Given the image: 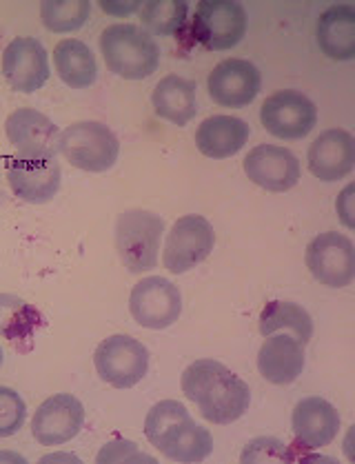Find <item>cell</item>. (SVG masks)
Wrapping results in <instances>:
<instances>
[{
    "label": "cell",
    "instance_id": "cell-1",
    "mask_svg": "<svg viewBox=\"0 0 355 464\" xmlns=\"http://www.w3.org/2000/svg\"><path fill=\"white\" fill-rule=\"evenodd\" d=\"M180 387L187 400L196 402L200 416L214 424H231L249 411V384L218 360L191 362L182 373Z\"/></svg>",
    "mask_w": 355,
    "mask_h": 464
},
{
    "label": "cell",
    "instance_id": "cell-2",
    "mask_svg": "<svg viewBox=\"0 0 355 464\" xmlns=\"http://www.w3.org/2000/svg\"><path fill=\"white\" fill-rule=\"evenodd\" d=\"M145 436L162 456L174 462H202L214 451L211 433L196 424L185 404L178 400H162L149 409L145 418Z\"/></svg>",
    "mask_w": 355,
    "mask_h": 464
},
{
    "label": "cell",
    "instance_id": "cell-3",
    "mask_svg": "<svg viewBox=\"0 0 355 464\" xmlns=\"http://www.w3.org/2000/svg\"><path fill=\"white\" fill-rule=\"evenodd\" d=\"M101 52L111 73L125 81H145L160 65V47L147 29L131 23L110 24L101 34Z\"/></svg>",
    "mask_w": 355,
    "mask_h": 464
},
{
    "label": "cell",
    "instance_id": "cell-4",
    "mask_svg": "<svg viewBox=\"0 0 355 464\" xmlns=\"http://www.w3.org/2000/svg\"><path fill=\"white\" fill-rule=\"evenodd\" d=\"M165 234V220L154 211L130 209L116 220V251L120 263L131 274L154 269Z\"/></svg>",
    "mask_w": 355,
    "mask_h": 464
},
{
    "label": "cell",
    "instance_id": "cell-5",
    "mask_svg": "<svg viewBox=\"0 0 355 464\" xmlns=\"http://www.w3.org/2000/svg\"><path fill=\"white\" fill-rule=\"evenodd\" d=\"M61 154L76 169L102 174L118 162L120 140L105 122L81 121L61 131Z\"/></svg>",
    "mask_w": 355,
    "mask_h": 464
},
{
    "label": "cell",
    "instance_id": "cell-6",
    "mask_svg": "<svg viewBox=\"0 0 355 464\" xmlns=\"http://www.w3.org/2000/svg\"><path fill=\"white\" fill-rule=\"evenodd\" d=\"M98 376L116 389H131L149 372V349L133 335L116 334L93 352Z\"/></svg>",
    "mask_w": 355,
    "mask_h": 464
},
{
    "label": "cell",
    "instance_id": "cell-7",
    "mask_svg": "<svg viewBox=\"0 0 355 464\" xmlns=\"http://www.w3.org/2000/svg\"><path fill=\"white\" fill-rule=\"evenodd\" d=\"M260 122L271 136L283 140H300L318 125V107L298 89H283L263 102Z\"/></svg>",
    "mask_w": 355,
    "mask_h": 464
},
{
    "label": "cell",
    "instance_id": "cell-8",
    "mask_svg": "<svg viewBox=\"0 0 355 464\" xmlns=\"http://www.w3.org/2000/svg\"><path fill=\"white\" fill-rule=\"evenodd\" d=\"M246 12L240 3L229 0H202L196 7V41L209 52H225L235 47L246 34Z\"/></svg>",
    "mask_w": 355,
    "mask_h": 464
},
{
    "label": "cell",
    "instance_id": "cell-9",
    "mask_svg": "<svg viewBox=\"0 0 355 464\" xmlns=\"http://www.w3.org/2000/svg\"><path fill=\"white\" fill-rule=\"evenodd\" d=\"M216 246L214 227L202 216H182L174 222L165 240L162 263L171 274H187L209 258Z\"/></svg>",
    "mask_w": 355,
    "mask_h": 464
},
{
    "label": "cell",
    "instance_id": "cell-10",
    "mask_svg": "<svg viewBox=\"0 0 355 464\" xmlns=\"http://www.w3.org/2000/svg\"><path fill=\"white\" fill-rule=\"evenodd\" d=\"M307 266L324 287H349L355 278V246L351 238L338 231H327L311 240L307 246Z\"/></svg>",
    "mask_w": 355,
    "mask_h": 464
},
{
    "label": "cell",
    "instance_id": "cell-11",
    "mask_svg": "<svg viewBox=\"0 0 355 464\" xmlns=\"http://www.w3.org/2000/svg\"><path fill=\"white\" fill-rule=\"evenodd\" d=\"M5 133L18 158L27 160H56L61 154V130L44 113L32 107H21L9 113Z\"/></svg>",
    "mask_w": 355,
    "mask_h": 464
},
{
    "label": "cell",
    "instance_id": "cell-12",
    "mask_svg": "<svg viewBox=\"0 0 355 464\" xmlns=\"http://www.w3.org/2000/svg\"><path fill=\"white\" fill-rule=\"evenodd\" d=\"M130 311L140 327L160 332L180 318L182 294L171 280L162 276H149L131 289Z\"/></svg>",
    "mask_w": 355,
    "mask_h": 464
},
{
    "label": "cell",
    "instance_id": "cell-13",
    "mask_svg": "<svg viewBox=\"0 0 355 464\" xmlns=\"http://www.w3.org/2000/svg\"><path fill=\"white\" fill-rule=\"evenodd\" d=\"M85 424V407L72 393H56L36 409L32 420V436L43 447H61L81 433Z\"/></svg>",
    "mask_w": 355,
    "mask_h": 464
},
{
    "label": "cell",
    "instance_id": "cell-14",
    "mask_svg": "<svg viewBox=\"0 0 355 464\" xmlns=\"http://www.w3.org/2000/svg\"><path fill=\"white\" fill-rule=\"evenodd\" d=\"M49 53L38 38H14L3 52V76L18 93L38 92L49 81Z\"/></svg>",
    "mask_w": 355,
    "mask_h": 464
},
{
    "label": "cell",
    "instance_id": "cell-15",
    "mask_svg": "<svg viewBox=\"0 0 355 464\" xmlns=\"http://www.w3.org/2000/svg\"><path fill=\"white\" fill-rule=\"evenodd\" d=\"M260 87H263L260 69L243 58L222 61L206 78V89L214 102L231 110L251 105L260 93Z\"/></svg>",
    "mask_w": 355,
    "mask_h": 464
},
{
    "label": "cell",
    "instance_id": "cell-16",
    "mask_svg": "<svg viewBox=\"0 0 355 464\" xmlns=\"http://www.w3.org/2000/svg\"><path fill=\"white\" fill-rule=\"evenodd\" d=\"M245 174L254 185L273 194L293 189L302 176L300 160L289 150L278 145H258L249 151L243 162Z\"/></svg>",
    "mask_w": 355,
    "mask_h": 464
},
{
    "label": "cell",
    "instance_id": "cell-17",
    "mask_svg": "<svg viewBox=\"0 0 355 464\" xmlns=\"http://www.w3.org/2000/svg\"><path fill=\"white\" fill-rule=\"evenodd\" d=\"M7 182L14 194L29 205H44L61 191L62 169L56 160H7Z\"/></svg>",
    "mask_w": 355,
    "mask_h": 464
},
{
    "label": "cell",
    "instance_id": "cell-18",
    "mask_svg": "<svg viewBox=\"0 0 355 464\" xmlns=\"http://www.w3.org/2000/svg\"><path fill=\"white\" fill-rule=\"evenodd\" d=\"M309 169L318 180H342L355 167V140L344 130H327L320 133L309 147Z\"/></svg>",
    "mask_w": 355,
    "mask_h": 464
},
{
    "label": "cell",
    "instance_id": "cell-19",
    "mask_svg": "<svg viewBox=\"0 0 355 464\" xmlns=\"http://www.w3.org/2000/svg\"><path fill=\"white\" fill-rule=\"evenodd\" d=\"M291 427H293L295 442L315 451L335 440L340 431V413L329 400L311 396L295 404Z\"/></svg>",
    "mask_w": 355,
    "mask_h": 464
},
{
    "label": "cell",
    "instance_id": "cell-20",
    "mask_svg": "<svg viewBox=\"0 0 355 464\" xmlns=\"http://www.w3.org/2000/svg\"><path fill=\"white\" fill-rule=\"evenodd\" d=\"M260 376L271 384H291L304 372V344L287 334L266 335L258 352Z\"/></svg>",
    "mask_w": 355,
    "mask_h": 464
},
{
    "label": "cell",
    "instance_id": "cell-21",
    "mask_svg": "<svg viewBox=\"0 0 355 464\" xmlns=\"http://www.w3.org/2000/svg\"><path fill=\"white\" fill-rule=\"evenodd\" d=\"M251 127L243 118L235 116H211L200 122L196 131V147L200 154L206 158H222L235 156L249 142Z\"/></svg>",
    "mask_w": 355,
    "mask_h": 464
},
{
    "label": "cell",
    "instance_id": "cell-22",
    "mask_svg": "<svg viewBox=\"0 0 355 464\" xmlns=\"http://www.w3.org/2000/svg\"><path fill=\"white\" fill-rule=\"evenodd\" d=\"M318 44L331 61L355 58V9L351 5H333L320 16L315 27Z\"/></svg>",
    "mask_w": 355,
    "mask_h": 464
},
{
    "label": "cell",
    "instance_id": "cell-23",
    "mask_svg": "<svg viewBox=\"0 0 355 464\" xmlns=\"http://www.w3.org/2000/svg\"><path fill=\"white\" fill-rule=\"evenodd\" d=\"M196 92L198 89H196L194 81H187V78L178 76V73H169L154 87L151 102H154L158 116L174 122L178 127H185L198 113Z\"/></svg>",
    "mask_w": 355,
    "mask_h": 464
},
{
    "label": "cell",
    "instance_id": "cell-24",
    "mask_svg": "<svg viewBox=\"0 0 355 464\" xmlns=\"http://www.w3.org/2000/svg\"><path fill=\"white\" fill-rule=\"evenodd\" d=\"M53 67L58 78L72 89H87L96 82L98 63L93 52L78 38L61 41L53 49Z\"/></svg>",
    "mask_w": 355,
    "mask_h": 464
},
{
    "label": "cell",
    "instance_id": "cell-25",
    "mask_svg": "<svg viewBox=\"0 0 355 464\" xmlns=\"http://www.w3.org/2000/svg\"><path fill=\"white\" fill-rule=\"evenodd\" d=\"M43 327L41 311L14 294H0V338L27 352L34 334Z\"/></svg>",
    "mask_w": 355,
    "mask_h": 464
},
{
    "label": "cell",
    "instance_id": "cell-26",
    "mask_svg": "<svg viewBox=\"0 0 355 464\" xmlns=\"http://www.w3.org/2000/svg\"><path fill=\"white\" fill-rule=\"evenodd\" d=\"M280 329H289L295 334V340L307 344L313 335V320L309 311L295 303H284V300H273L260 314V334L271 335Z\"/></svg>",
    "mask_w": 355,
    "mask_h": 464
},
{
    "label": "cell",
    "instance_id": "cell-27",
    "mask_svg": "<svg viewBox=\"0 0 355 464\" xmlns=\"http://www.w3.org/2000/svg\"><path fill=\"white\" fill-rule=\"evenodd\" d=\"M91 3L87 0H44L41 5L43 24L53 34L76 32L89 21Z\"/></svg>",
    "mask_w": 355,
    "mask_h": 464
},
{
    "label": "cell",
    "instance_id": "cell-28",
    "mask_svg": "<svg viewBox=\"0 0 355 464\" xmlns=\"http://www.w3.org/2000/svg\"><path fill=\"white\" fill-rule=\"evenodd\" d=\"M189 5L182 0H167V3H145L140 7V21L158 36H171L178 34L187 23Z\"/></svg>",
    "mask_w": 355,
    "mask_h": 464
},
{
    "label": "cell",
    "instance_id": "cell-29",
    "mask_svg": "<svg viewBox=\"0 0 355 464\" xmlns=\"http://www.w3.org/2000/svg\"><path fill=\"white\" fill-rule=\"evenodd\" d=\"M27 420V404L12 387H0V438L16 436Z\"/></svg>",
    "mask_w": 355,
    "mask_h": 464
},
{
    "label": "cell",
    "instance_id": "cell-30",
    "mask_svg": "<svg viewBox=\"0 0 355 464\" xmlns=\"http://www.w3.org/2000/svg\"><path fill=\"white\" fill-rule=\"evenodd\" d=\"M243 464H255V462H291L295 460V453L291 451L284 442L275 440V438H255L245 447L243 456H240Z\"/></svg>",
    "mask_w": 355,
    "mask_h": 464
},
{
    "label": "cell",
    "instance_id": "cell-31",
    "mask_svg": "<svg viewBox=\"0 0 355 464\" xmlns=\"http://www.w3.org/2000/svg\"><path fill=\"white\" fill-rule=\"evenodd\" d=\"M98 464H110V462H156L154 458L147 453L138 451L136 442L131 440H111L101 449L96 458Z\"/></svg>",
    "mask_w": 355,
    "mask_h": 464
},
{
    "label": "cell",
    "instance_id": "cell-32",
    "mask_svg": "<svg viewBox=\"0 0 355 464\" xmlns=\"http://www.w3.org/2000/svg\"><path fill=\"white\" fill-rule=\"evenodd\" d=\"M351 194H353V187L349 185L347 189L342 191V196H340V198H338V205H335V207H338L340 218H342V222L349 227V229H351V227H353V220H351V216H353L351 214V198H349V196H351Z\"/></svg>",
    "mask_w": 355,
    "mask_h": 464
},
{
    "label": "cell",
    "instance_id": "cell-33",
    "mask_svg": "<svg viewBox=\"0 0 355 464\" xmlns=\"http://www.w3.org/2000/svg\"><path fill=\"white\" fill-rule=\"evenodd\" d=\"M102 9H105V12H110V14H131V12H138V9L142 7V3H130V5H116V3H102L101 5Z\"/></svg>",
    "mask_w": 355,
    "mask_h": 464
},
{
    "label": "cell",
    "instance_id": "cell-34",
    "mask_svg": "<svg viewBox=\"0 0 355 464\" xmlns=\"http://www.w3.org/2000/svg\"><path fill=\"white\" fill-rule=\"evenodd\" d=\"M58 462V460H69V462H78V458L76 456H44L43 458V462Z\"/></svg>",
    "mask_w": 355,
    "mask_h": 464
},
{
    "label": "cell",
    "instance_id": "cell-35",
    "mask_svg": "<svg viewBox=\"0 0 355 464\" xmlns=\"http://www.w3.org/2000/svg\"><path fill=\"white\" fill-rule=\"evenodd\" d=\"M3 360H5V352H3V347H0V367H3Z\"/></svg>",
    "mask_w": 355,
    "mask_h": 464
}]
</instances>
